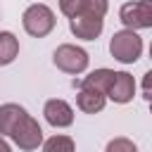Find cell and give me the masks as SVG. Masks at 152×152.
Here are the masks:
<instances>
[{
    "label": "cell",
    "mask_w": 152,
    "mask_h": 152,
    "mask_svg": "<svg viewBox=\"0 0 152 152\" xmlns=\"http://www.w3.org/2000/svg\"><path fill=\"white\" fill-rule=\"evenodd\" d=\"M43 152H76L74 150V140L66 135H52L50 140H45Z\"/></svg>",
    "instance_id": "13"
},
{
    "label": "cell",
    "mask_w": 152,
    "mask_h": 152,
    "mask_svg": "<svg viewBox=\"0 0 152 152\" xmlns=\"http://www.w3.org/2000/svg\"><path fill=\"white\" fill-rule=\"evenodd\" d=\"M104 152H138V147L128 138H114V140L107 142V150Z\"/></svg>",
    "instance_id": "15"
},
{
    "label": "cell",
    "mask_w": 152,
    "mask_h": 152,
    "mask_svg": "<svg viewBox=\"0 0 152 152\" xmlns=\"http://www.w3.org/2000/svg\"><path fill=\"white\" fill-rule=\"evenodd\" d=\"M112 76H114L112 69H95V71H90L86 78L74 81V88H78V90H83V88L97 90V93H102V95L107 97V88H109V83H112Z\"/></svg>",
    "instance_id": "9"
},
{
    "label": "cell",
    "mask_w": 152,
    "mask_h": 152,
    "mask_svg": "<svg viewBox=\"0 0 152 152\" xmlns=\"http://www.w3.org/2000/svg\"><path fill=\"white\" fill-rule=\"evenodd\" d=\"M59 10L69 19H74V17H81L88 12V0H59Z\"/></svg>",
    "instance_id": "14"
},
{
    "label": "cell",
    "mask_w": 152,
    "mask_h": 152,
    "mask_svg": "<svg viewBox=\"0 0 152 152\" xmlns=\"http://www.w3.org/2000/svg\"><path fill=\"white\" fill-rule=\"evenodd\" d=\"M150 78H152V74L147 71V74H145V81H142V97H145V100L152 97V95H150Z\"/></svg>",
    "instance_id": "17"
},
{
    "label": "cell",
    "mask_w": 152,
    "mask_h": 152,
    "mask_svg": "<svg viewBox=\"0 0 152 152\" xmlns=\"http://www.w3.org/2000/svg\"><path fill=\"white\" fill-rule=\"evenodd\" d=\"M19 55V40L14 33L10 31H0V66L14 62V57Z\"/></svg>",
    "instance_id": "12"
},
{
    "label": "cell",
    "mask_w": 152,
    "mask_h": 152,
    "mask_svg": "<svg viewBox=\"0 0 152 152\" xmlns=\"http://www.w3.org/2000/svg\"><path fill=\"white\" fill-rule=\"evenodd\" d=\"M26 116V109L19 104H2L0 107V135H12V131L17 128V124Z\"/></svg>",
    "instance_id": "10"
},
{
    "label": "cell",
    "mask_w": 152,
    "mask_h": 152,
    "mask_svg": "<svg viewBox=\"0 0 152 152\" xmlns=\"http://www.w3.org/2000/svg\"><path fill=\"white\" fill-rule=\"evenodd\" d=\"M93 17H104L107 14V0H88V12Z\"/></svg>",
    "instance_id": "16"
},
{
    "label": "cell",
    "mask_w": 152,
    "mask_h": 152,
    "mask_svg": "<svg viewBox=\"0 0 152 152\" xmlns=\"http://www.w3.org/2000/svg\"><path fill=\"white\" fill-rule=\"evenodd\" d=\"M104 102H107V97H104L102 93H97V90L83 88V90H78V95H76V104H78V109L86 112V114L100 112V109L104 107Z\"/></svg>",
    "instance_id": "11"
},
{
    "label": "cell",
    "mask_w": 152,
    "mask_h": 152,
    "mask_svg": "<svg viewBox=\"0 0 152 152\" xmlns=\"http://www.w3.org/2000/svg\"><path fill=\"white\" fill-rule=\"evenodd\" d=\"M102 17H93V14H81V17H74L69 21V28L76 38H83V40H95L100 33H102Z\"/></svg>",
    "instance_id": "7"
},
{
    "label": "cell",
    "mask_w": 152,
    "mask_h": 152,
    "mask_svg": "<svg viewBox=\"0 0 152 152\" xmlns=\"http://www.w3.org/2000/svg\"><path fill=\"white\" fill-rule=\"evenodd\" d=\"M12 140H14L21 150L31 152V150H38V145L43 142V131H40L38 121L26 114V116L17 124V128L12 131Z\"/></svg>",
    "instance_id": "5"
},
{
    "label": "cell",
    "mask_w": 152,
    "mask_h": 152,
    "mask_svg": "<svg viewBox=\"0 0 152 152\" xmlns=\"http://www.w3.org/2000/svg\"><path fill=\"white\" fill-rule=\"evenodd\" d=\"M21 24H24L26 33H31L36 38H43L55 28V14H52V10L48 5L36 2V5L26 7V12L21 17Z\"/></svg>",
    "instance_id": "2"
},
{
    "label": "cell",
    "mask_w": 152,
    "mask_h": 152,
    "mask_svg": "<svg viewBox=\"0 0 152 152\" xmlns=\"http://www.w3.org/2000/svg\"><path fill=\"white\" fill-rule=\"evenodd\" d=\"M0 152H12V150H10V145L5 142V138H2V135H0Z\"/></svg>",
    "instance_id": "18"
},
{
    "label": "cell",
    "mask_w": 152,
    "mask_h": 152,
    "mask_svg": "<svg viewBox=\"0 0 152 152\" xmlns=\"http://www.w3.org/2000/svg\"><path fill=\"white\" fill-rule=\"evenodd\" d=\"M133 95H135V81H133V76L128 71H114L112 83L107 88V97L114 100V102H119V104H124V102L133 100Z\"/></svg>",
    "instance_id": "6"
},
{
    "label": "cell",
    "mask_w": 152,
    "mask_h": 152,
    "mask_svg": "<svg viewBox=\"0 0 152 152\" xmlns=\"http://www.w3.org/2000/svg\"><path fill=\"white\" fill-rule=\"evenodd\" d=\"M109 52L121 64H133L142 52V40H140V36L135 31H128V28L116 31L112 36V40H109Z\"/></svg>",
    "instance_id": "1"
},
{
    "label": "cell",
    "mask_w": 152,
    "mask_h": 152,
    "mask_svg": "<svg viewBox=\"0 0 152 152\" xmlns=\"http://www.w3.org/2000/svg\"><path fill=\"white\" fill-rule=\"evenodd\" d=\"M124 26L128 31H138V28H150L152 26V2L150 0H133L126 2L119 12Z\"/></svg>",
    "instance_id": "4"
},
{
    "label": "cell",
    "mask_w": 152,
    "mask_h": 152,
    "mask_svg": "<svg viewBox=\"0 0 152 152\" xmlns=\"http://www.w3.org/2000/svg\"><path fill=\"white\" fill-rule=\"evenodd\" d=\"M52 62H55L57 69H62V71H66V74H81V71H86V66H88V52H86L83 48H78V45L64 43V45H59V48L55 50Z\"/></svg>",
    "instance_id": "3"
},
{
    "label": "cell",
    "mask_w": 152,
    "mask_h": 152,
    "mask_svg": "<svg viewBox=\"0 0 152 152\" xmlns=\"http://www.w3.org/2000/svg\"><path fill=\"white\" fill-rule=\"evenodd\" d=\"M43 114H45L48 124H50V126H55V128L71 126V121H74V109H71V107H69L64 100H57V97L45 102Z\"/></svg>",
    "instance_id": "8"
}]
</instances>
